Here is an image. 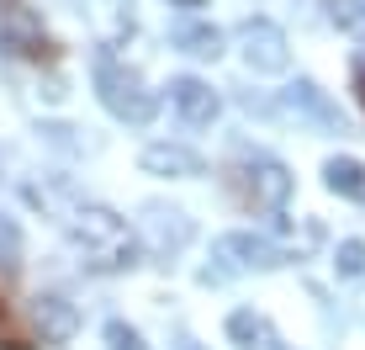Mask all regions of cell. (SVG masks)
Segmentation results:
<instances>
[{
    "label": "cell",
    "instance_id": "6da1fadb",
    "mask_svg": "<svg viewBox=\"0 0 365 350\" xmlns=\"http://www.w3.org/2000/svg\"><path fill=\"white\" fill-rule=\"evenodd\" d=\"M64 229L74 234L85 266L91 271H133L138 266V239L133 229L101 202H69L64 207Z\"/></svg>",
    "mask_w": 365,
    "mask_h": 350
},
{
    "label": "cell",
    "instance_id": "7a4b0ae2",
    "mask_svg": "<svg viewBox=\"0 0 365 350\" xmlns=\"http://www.w3.org/2000/svg\"><path fill=\"white\" fill-rule=\"evenodd\" d=\"M228 191L238 196V207H249V212H281L286 202H292V170L286 165H275V159H255V165H233L228 175Z\"/></svg>",
    "mask_w": 365,
    "mask_h": 350
},
{
    "label": "cell",
    "instance_id": "3957f363",
    "mask_svg": "<svg viewBox=\"0 0 365 350\" xmlns=\"http://www.w3.org/2000/svg\"><path fill=\"white\" fill-rule=\"evenodd\" d=\"M96 91H101V101H106L111 117L133 122V128L154 122V111H159V96L148 91L133 69H122L117 59H101V64H96Z\"/></svg>",
    "mask_w": 365,
    "mask_h": 350
},
{
    "label": "cell",
    "instance_id": "277c9868",
    "mask_svg": "<svg viewBox=\"0 0 365 350\" xmlns=\"http://www.w3.org/2000/svg\"><path fill=\"white\" fill-rule=\"evenodd\" d=\"M0 48H6V54H16V59H37V64H53V59H58V43L37 27V16H32V11H21V6H6Z\"/></svg>",
    "mask_w": 365,
    "mask_h": 350
},
{
    "label": "cell",
    "instance_id": "5b68a950",
    "mask_svg": "<svg viewBox=\"0 0 365 350\" xmlns=\"http://www.w3.org/2000/svg\"><path fill=\"white\" fill-rule=\"evenodd\" d=\"M217 260H228L233 271H281L286 249L259 239V234H222L217 239Z\"/></svg>",
    "mask_w": 365,
    "mask_h": 350
},
{
    "label": "cell",
    "instance_id": "8992f818",
    "mask_svg": "<svg viewBox=\"0 0 365 350\" xmlns=\"http://www.w3.org/2000/svg\"><path fill=\"white\" fill-rule=\"evenodd\" d=\"M244 59L255 74H281L292 64V54H286V32L275 27V21H244Z\"/></svg>",
    "mask_w": 365,
    "mask_h": 350
},
{
    "label": "cell",
    "instance_id": "52a82bcc",
    "mask_svg": "<svg viewBox=\"0 0 365 350\" xmlns=\"http://www.w3.org/2000/svg\"><path fill=\"white\" fill-rule=\"evenodd\" d=\"M170 101H175V111H180V117L191 122V128H207V122L222 111L217 91H212L207 80H196V74H180V80L170 85Z\"/></svg>",
    "mask_w": 365,
    "mask_h": 350
},
{
    "label": "cell",
    "instance_id": "ba28073f",
    "mask_svg": "<svg viewBox=\"0 0 365 350\" xmlns=\"http://www.w3.org/2000/svg\"><path fill=\"white\" fill-rule=\"evenodd\" d=\"M228 334H233L238 350H286V340L275 334V324L265 314H255V308H238L228 319Z\"/></svg>",
    "mask_w": 365,
    "mask_h": 350
},
{
    "label": "cell",
    "instance_id": "9c48e42d",
    "mask_svg": "<svg viewBox=\"0 0 365 350\" xmlns=\"http://www.w3.org/2000/svg\"><path fill=\"white\" fill-rule=\"evenodd\" d=\"M32 324H37V334H43V345H64L69 334L80 329V314H74L64 297H37Z\"/></svg>",
    "mask_w": 365,
    "mask_h": 350
},
{
    "label": "cell",
    "instance_id": "30bf717a",
    "mask_svg": "<svg viewBox=\"0 0 365 350\" xmlns=\"http://www.w3.org/2000/svg\"><path fill=\"white\" fill-rule=\"evenodd\" d=\"M138 165H143L148 175H201V170H207V165H201V154L175 149V144H148Z\"/></svg>",
    "mask_w": 365,
    "mask_h": 350
},
{
    "label": "cell",
    "instance_id": "8fae6325",
    "mask_svg": "<svg viewBox=\"0 0 365 350\" xmlns=\"http://www.w3.org/2000/svg\"><path fill=\"white\" fill-rule=\"evenodd\" d=\"M148 229H154L159 255H175V249H185V239H191V218L175 212V207H148Z\"/></svg>",
    "mask_w": 365,
    "mask_h": 350
},
{
    "label": "cell",
    "instance_id": "7c38bea8",
    "mask_svg": "<svg viewBox=\"0 0 365 350\" xmlns=\"http://www.w3.org/2000/svg\"><path fill=\"white\" fill-rule=\"evenodd\" d=\"M323 181H329V191L365 202V165H360V159H349V154L329 159V165H323Z\"/></svg>",
    "mask_w": 365,
    "mask_h": 350
},
{
    "label": "cell",
    "instance_id": "4fadbf2b",
    "mask_svg": "<svg viewBox=\"0 0 365 350\" xmlns=\"http://www.w3.org/2000/svg\"><path fill=\"white\" fill-rule=\"evenodd\" d=\"M292 106H307L312 117L323 122V128L344 133V117H339V111H334L329 101H323V91H318V85H312V80H297V85H292Z\"/></svg>",
    "mask_w": 365,
    "mask_h": 350
},
{
    "label": "cell",
    "instance_id": "5bb4252c",
    "mask_svg": "<svg viewBox=\"0 0 365 350\" xmlns=\"http://www.w3.org/2000/svg\"><path fill=\"white\" fill-rule=\"evenodd\" d=\"M323 6H329V21H334V27L349 32V37L365 48V6H360V0H323Z\"/></svg>",
    "mask_w": 365,
    "mask_h": 350
},
{
    "label": "cell",
    "instance_id": "9a60e30c",
    "mask_svg": "<svg viewBox=\"0 0 365 350\" xmlns=\"http://www.w3.org/2000/svg\"><path fill=\"white\" fill-rule=\"evenodd\" d=\"M175 43H180L185 54H196V59H217L222 54V32L217 27H185Z\"/></svg>",
    "mask_w": 365,
    "mask_h": 350
},
{
    "label": "cell",
    "instance_id": "2e32d148",
    "mask_svg": "<svg viewBox=\"0 0 365 350\" xmlns=\"http://www.w3.org/2000/svg\"><path fill=\"white\" fill-rule=\"evenodd\" d=\"M0 350H37V340L27 329H21L16 319H11V303H6V292H0Z\"/></svg>",
    "mask_w": 365,
    "mask_h": 350
},
{
    "label": "cell",
    "instance_id": "e0dca14e",
    "mask_svg": "<svg viewBox=\"0 0 365 350\" xmlns=\"http://www.w3.org/2000/svg\"><path fill=\"white\" fill-rule=\"evenodd\" d=\"M334 266H339V276H344V281H360V276H365V244H360V239H344Z\"/></svg>",
    "mask_w": 365,
    "mask_h": 350
},
{
    "label": "cell",
    "instance_id": "ac0fdd59",
    "mask_svg": "<svg viewBox=\"0 0 365 350\" xmlns=\"http://www.w3.org/2000/svg\"><path fill=\"white\" fill-rule=\"evenodd\" d=\"M106 345H111V350H143L138 329H128V324H106Z\"/></svg>",
    "mask_w": 365,
    "mask_h": 350
},
{
    "label": "cell",
    "instance_id": "d6986e66",
    "mask_svg": "<svg viewBox=\"0 0 365 350\" xmlns=\"http://www.w3.org/2000/svg\"><path fill=\"white\" fill-rule=\"evenodd\" d=\"M349 74H355V96H360V106H365V59H355V69H349Z\"/></svg>",
    "mask_w": 365,
    "mask_h": 350
},
{
    "label": "cell",
    "instance_id": "ffe728a7",
    "mask_svg": "<svg viewBox=\"0 0 365 350\" xmlns=\"http://www.w3.org/2000/svg\"><path fill=\"white\" fill-rule=\"evenodd\" d=\"M170 6H175V11H201L207 0H170Z\"/></svg>",
    "mask_w": 365,
    "mask_h": 350
},
{
    "label": "cell",
    "instance_id": "44dd1931",
    "mask_svg": "<svg viewBox=\"0 0 365 350\" xmlns=\"http://www.w3.org/2000/svg\"><path fill=\"white\" fill-rule=\"evenodd\" d=\"M185 350H196V345H185Z\"/></svg>",
    "mask_w": 365,
    "mask_h": 350
}]
</instances>
